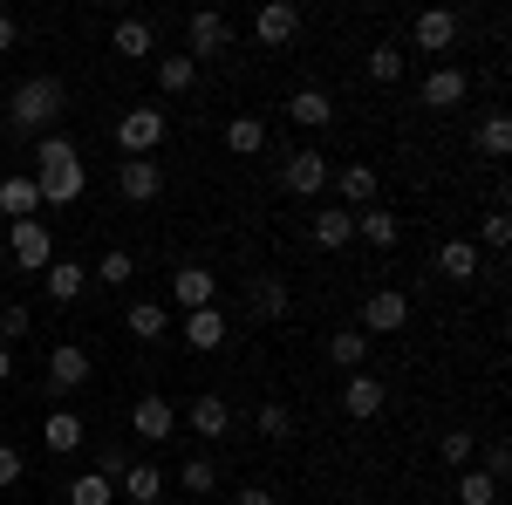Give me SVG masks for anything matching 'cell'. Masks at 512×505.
Masks as SVG:
<instances>
[{
    "mask_svg": "<svg viewBox=\"0 0 512 505\" xmlns=\"http://www.w3.org/2000/svg\"><path fill=\"white\" fill-rule=\"evenodd\" d=\"M28 178H35V192L48 198V205H76L82 185H89V171H82V151L69 144V137H55V130H48V137L35 144V171H28Z\"/></svg>",
    "mask_w": 512,
    "mask_h": 505,
    "instance_id": "1",
    "label": "cell"
},
{
    "mask_svg": "<svg viewBox=\"0 0 512 505\" xmlns=\"http://www.w3.org/2000/svg\"><path fill=\"white\" fill-rule=\"evenodd\" d=\"M62 103H69V89L55 76H28L7 96V123H14V130H55V123H62Z\"/></svg>",
    "mask_w": 512,
    "mask_h": 505,
    "instance_id": "2",
    "label": "cell"
},
{
    "mask_svg": "<svg viewBox=\"0 0 512 505\" xmlns=\"http://www.w3.org/2000/svg\"><path fill=\"white\" fill-rule=\"evenodd\" d=\"M164 137H171V117H164V103H137V110H123V117H117V144H123V157H158Z\"/></svg>",
    "mask_w": 512,
    "mask_h": 505,
    "instance_id": "3",
    "label": "cell"
},
{
    "mask_svg": "<svg viewBox=\"0 0 512 505\" xmlns=\"http://www.w3.org/2000/svg\"><path fill=\"white\" fill-rule=\"evenodd\" d=\"M7 260L21 273H48L55 267V233H48L41 219H14V226H7Z\"/></svg>",
    "mask_w": 512,
    "mask_h": 505,
    "instance_id": "4",
    "label": "cell"
},
{
    "mask_svg": "<svg viewBox=\"0 0 512 505\" xmlns=\"http://www.w3.org/2000/svg\"><path fill=\"white\" fill-rule=\"evenodd\" d=\"M226 41H233V21H226L219 7H198L192 21H185V55H192V62H212V55H226Z\"/></svg>",
    "mask_w": 512,
    "mask_h": 505,
    "instance_id": "5",
    "label": "cell"
},
{
    "mask_svg": "<svg viewBox=\"0 0 512 505\" xmlns=\"http://www.w3.org/2000/svg\"><path fill=\"white\" fill-rule=\"evenodd\" d=\"M328 178H335V171H328V157H321L315 144H308V151H287V164H280V185L294 198H321Z\"/></svg>",
    "mask_w": 512,
    "mask_h": 505,
    "instance_id": "6",
    "label": "cell"
},
{
    "mask_svg": "<svg viewBox=\"0 0 512 505\" xmlns=\"http://www.w3.org/2000/svg\"><path fill=\"white\" fill-rule=\"evenodd\" d=\"M362 335H396V328H410V294H396V287H376L369 301H362V321H355Z\"/></svg>",
    "mask_w": 512,
    "mask_h": 505,
    "instance_id": "7",
    "label": "cell"
},
{
    "mask_svg": "<svg viewBox=\"0 0 512 505\" xmlns=\"http://www.w3.org/2000/svg\"><path fill=\"white\" fill-rule=\"evenodd\" d=\"M171 301H178L185 314H192V308H219V273L198 267V260H192V267H178V273H171Z\"/></svg>",
    "mask_w": 512,
    "mask_h": 505,
    "instance_id": "8",
    "label": "cell"
},
{
    "mask_svg": "<svg viewBox=\"0 0 512 505\" xmlns=\"http://www.w3.org/2000/svg\"><path fill=\"white\" fill-rule=\"evenodd\" d=\"M383 403H390V383H383V376H369V369H355L349 383H342V410H349L355 424L383 417Z\"/></svg>",
    "mask_w": 512,
    "mask_h": 505,
    "instance_id": "9",
    "label": "cell"
},
{
    "mask_svg": "<svg viewBox=\"0 0 512 505\" xmlns=\"http://www.w3.org/2000/svg\"><path fill=\"white\" fill-rule=\"evenodd\" d=\"M117 192L130 198V205H151V198L164 192V164L158 157H123L117 164Z\"/></svg>",
    "mask_w": 512,
    "mask_h": 505,
    "instance_id": "10",
    "label": "cell"
},
{
    "mask_svg": "<svg viewBox=\"0 0 512 505\" xmlns=\"http://www.w3.org/2000/svg\"><path fill=\"white\" fill-rule=\"evenodd\" d=\"M178 335H185V349H192V355H212V349H226L233 321H226L219 308H192L185 321H178Z\"/></svg>",
    "mask_w": 512,
    "mask_h": 505,
    "instance_id": "11",
    "label": "cell"
},
{
    "mask_svg": "<svg viewBox=\"0 0 512 505\" xmlns=\"http://www.w3.org/2000/svg\"><path fill=\"white\" fill-rule=\"evenodd\" d=\"M465 96H472V76H465V69H451V62H444V69H431V76H424V89H417V103H424V110H458Z\"/></svg>",
    "mask_w": 512,
    "mask_h": 505,
    "instance_id": "12",
    "label": "cell"
},
{
    "mask_svg": "<svg viewBox=\"0 0 512 505\" xmlns=\"http://www.w3.org/2000/svg\"><path fill=\"white\" fill-rule=\"evenodd\" d=\"M458 28H465V21H458V14H451V7H424V14H417V21H410V41H417V48H424V55H444V48H451V41H458Z\"/></svg>",
    "mask_w": 512,
    "mask_h": 505,
    "instance_id": "13",
    "label": "cell"
},
{
    "mask_svg": "<svg viewBox=\"0 0 512 505\" xmlns=\"http://www.w3.org/2000/svg\"><path fill=\"white\" fill-rule=\"evenodd\" d=\"M308 239H315L321 253H342V246H355V212H349V205H321L315 219H308Z\"/></svg>",
    "mask_w": 512,
    "mask_h": 505,
    "instance_id": "14",
    "label": "cell"
},
{
    "mask_svg": "<svg viewBox=\"0 0 512 505\" xmlns=\"http://www.w3.org/2000/svg\"><path fill=\"white\" fill-rule=\"evenodd\" d=\"M89 383V349L82 342H62V349H48V389L55 396H69V389Z\"/></svg>",
    "mask_w": 512,
    "mask_h": 505,
    "instance_id": "15",
    "label": "cell"
},
{
    "mask_svg": "<svg viewBox=\"0 0 512 505\" xmlns=\"http://www.w3.org/2000/svg\"><path fill=\"white\" fill-rule=\"evenodd\" d=\"M294 35H301V7H287V0H267V7L253 14V41H267V48H287Z\"/></svg>",
    "mask_w": 512,
    "mask_h": 505,
    "instance_id": "16",
    "label": "cell"
},
{
    "mask_svg": "<svg viewBox=\"0 0 512 505\" xmlns=\"http://www.w3.org/2000/svg\"><path fill=\"white\" fill-rule=\"evenodd\" d=\"M130 430H137L144 444H164V437L178 430V410H171L158 389H151V396H137V410H130Z\"/></svg>",
    "mask_w": 512,
    "mask_h": 505,
    "instance_id": "17",
    "label": "cell"
},
{
    "mask_svg": "<svg viewBox=\"0 0 512 505\" xmlns=\"http://www.w3.org/2000/svg\"><path fill=\"white\" fill-rule=\"evenodd\" d=\"M35 205H41V192H35L28 171H0V219H7V226H14V219H35Z\"/></svg>",
    "mask_w": 512,
    "mask_h": 505,
    "instance_id": "18",
    "label": "cell"
},
{
    "mask_svg": "<svg viewBox=\"0 0 512 505\" xmlns=\"http://www.w3.org/2000/svg\"><path fill=\"white\" fill-rule=\"evenodd\" d=\"M437 273H444V280H458V287H472L478 273H485V260H478L472 239H444V246H437Z\"/></svg>",
    "mask_w": 512,
    "mask_h": 505,
    "instance_id": "19",
    "label": "cell"
},
{
    "mask_svg": "<svg viewBox=\"0 0 512 505\" xmlns=\"http://www.w3.org/2000/svg\"><path fill=\"white\" fill-rule=\"evenodd\" d=\"M246 308L260 314V321H287V280L280 273H253L246 280Z\"/></svg>",
    "mask_w": 512,
    "mask_h": 505,
    "instance_id": "20",
    "label": "cell"
},
{
    "mask_svg": "<svg viewBox=\"0 0 512 505\" xmlns=\"http://www.w3.org/2000/svg\"><path fill=\"white\" fill-rule=\"evenodd\" d=\"M185 424H192V437H226V430H233V403L205 389V396H192V410H185Z\"/></svg>",
    "mask_w": 512,
    "mask_h": 505,
    "instance_id": "21",
    "label": "cell"
},
{
    "mask_svg": "<svg viewBox=\"0 0 512 505\" xmlns=\"http://www.w3.org/2000/svg\"><path fill=\"white\" fill-rule=\"evenodd\" d=\"M41 444H48L55 458H69V451H82V444H89V424H82L76 410H55V417L41 424Z\"/></svg>",
    "mask_w": 512,
    "mask_h": 505,
    "instance_id": "22",
    "label": "cell"
},
{
    "mask_svg": "<svg viewBox=\"0 0 512 505\" xmlns=\"http://www.w3.org/2000/svg\"><path fill=\"white\" fill-rule=\"evenodd\" d=\"M123 328L151 349V342H164L171 335V314H164V301H130V314H123Z\"/></svg>",
    "mask_w": 512,
    "mask_h": 505,
    "instance_id": "23",
    "label": "cell"
},
{
    "mask_svg": "<svg viewBox=\"0 0 512 505\" xmlns=\"http://www.w3.org/2000/svg\"><path fill=\"white\" fill-rule=\"evenodd\" d=\"M110 48H117V55H130V62H144V55H158V28L130 14V21H117V28H110Z\"/></svg>",
    "mask_w": 512,
    "mask_h": 505,
    "instance_id": "24",
    "label": "cell"
},
{
    "mask_svg": "<svg viewBox=\"0 0 512 505\" xmlns=\"http://www.w3.org/2000/svg\"><path fill=\"white\" fill-rule=\"evenodd\" d=\"M287 117L301 123V130H328L335 123V103H328V89H294L287 96Z\"/></svg>",
    "mask_w": 512,
    "mask_h": 505,
    "instance_id": "25",
    "label": "cell"
},
{
    "mask_svg": "<svg viewBox=\"0 0 512 505\" xmlns=\"http://www.w3.org/2000/svg\"><path fill=\"white\" fill-rule=\"evenodd\" d=\"M328 185H342V198H349V212H369L376 205V164H342Z\"/></svg>",
    "mask_w": 512,
    "mask_h": 505,
    "instance_id": "26",
    "label": "cell"
},
{
    "mask_svg": "<svg viewBox=\"0 0 512 505\" xmlns=\"http://www.w3.org/2000/svg\"><path fill=\"white\" fill-rule=\"evenodd\" d=\"M117 499H130V505H158L164 499V471L158 465H130L117 478Z\"/></svg>",
    "mask_w": 512,
    "mask_h": 505,
    "instance_id": "27",
    "label": "cell"
},
{
    "mask_svg": "<svg viewBox=\"0 0 512 505\" xmlns=\"http://www.w3.org/2000/svg\"><path fill=\"white\" fill-rule=\"evenodd\" d=\"M355 239H369L376 253H390L396 239H403V226H396V212H383V205H369V212H355Z\"/></svg>",
    "mask_w": 512,
    "mask_h": 505,
    "instance_id": "28",
    "label": "cell"
},
{
    "mask_svg": "<svg viewBox=\"0 0 512 505\" xmlns=\"http://www.w3.org/2000/svg\"><path fill=\"white\" fill-rule=\"evenodd\" d=\"M41 280H48V294H55L62 308H69V301H82V287H89V267H82V260H62V253H55V267L41 273Z\"/></svg>",
    "mask_w": 512,
    "mask_h": 505,
    "instance_id": "29",
    "label": "cell"
},
{
    "mask_svg": "<svg viewBox=\"0 0 512 505\" xmlns=\"http://www.w3.org/2000/svg\"><path fill=\"white\" fill-rule=\"evenodd\" d=\"M328 362L355 376V369L369 362V335H362V328H335V335H328Z\"/></svg>",
    "mask_w": 512,
    "mask_h": 505,
    "instance_id": "30",
    "label": "cell"
},
{
    "mask_svg": "<svg viewBox=\"0 0 512 505\" xmlns=\"http://www.w3.org/2000/svg\"><path fill=\"white\" fill-rule=\"evenodd\" d=\"M226 151H233V157H260V151H267V123H260V117H233V123H226Z\"/></svg>",
    "mask_w": 512,
    "mask_h": 505,
    "instance_id": "31",
    "label": "cell"
},
{
    "mask_svg": "<svg viewBox=\"0 0 512 505\" xmlns=\"http://www.w3.org/2000/svg\"><path fill=\"white\" fill-rule=\"evenodd\" d=\"M192 82H198V62H192V55H158V89H164V96H185Z\"/></svg>",
    "mask_w": 512,
    "mask_h": 505,
    "instance_id": "32",
    "label": "cell"
},
{
    "mask_svg": "<svg viewBox=\"0 0 512 505\" xmlns=\"http://www.w3.org/2000/svg\"><path fill=\"white\" fill-rule=\"evenodd\" d=\"M369 82H376V89L403 82V48H396V41H376V48H369Z\"/></svg>",
    "mask_w": 512,
    "mask_h": 505,
    "instance_id": "33",
    "label": "cell"
},
{
    "mask_svg": "<svg viewBox=\"0 0 512 505\" xmlns=\"http://www.w3.org/2000/svg\"><path fill=\"white\" fill-rule=\"evenodd\" d=\"M253 430H260L267 444H287V437H294V410H287V403H260V410H253Z\"/></svg>",
    "mask_w": 512,
    "mask_h": 505,
    "instance_id": "34",
    "label": "cell"
},
{
    "mask_svg": "<svg viewBox=\"0 0 512 505\" xmlns=\"http://www.w3.org/2000/svg\"><path fill=\"white\" fill-rule=\"evenodd\" d=\"M69 505H117V485L96 478V471H82V478H69Z\"/></svg>",
    "mask_w": 512,
    "mask_h": 505,
    "instance_id": "35",
    "label": "cell"
},
{
    "mask_svg": "<svg viewBox=\"0 0 512 505\" xmlns=\"http://www.w3.org/2000/svg\"><path fill=\"white\" fill-rule=\"evenodd\" d=\"M96 280H103V287H130V280H137V260H130V246H110V253L96 260Z\"/></svg>",
    "mask_w": 512,
    "mask_h": 505,
    "instance_id": "36",
    "label": "cell"
},
{
    "mask_svg": "<svg viewBox=\"0 0 512 505\" xmlns=\"http://www.w3.org/2000/svg\"><path fill=\"white\" fill-rule=\"evenodd\" d=\"M28 335H35V314L21 308V301H7V308H0V349H14V342H28Z\"/></svg>",
    "mask_w": 512,
    "mask_h": 505,
    "instance_id": "37",
    "label": "cell"
},
{
    "mask_svg": "<svg viewBox=\"0 0 512 505\" xmlns=\"http://www.w3.org/2000/svg\"><path fill=\"white\" fill-rule=\"evenodd\" d=\"M458 505H499V485H492V478H485V471H458Z\"/></svg>",
    "mask_w": 512,
    "mask_h": 505,
    "instance_id": "38",
    "label": "cell"
},
{
    "mask_svg": "<svg viewBox=\"0 0 512 505\" xmlns=\"http://www.w3.org/2000/svg\"><path fill=\"white\" fill-rule=\"evenodd\" d=\"M472 444H478L472 430H444V437H437V458H444V465H458V471H465V465H472Z\"/></svg>",
    "mask_w": 512,
    "mask_h": 505,
    "instance_id": "39",
    "label": "cell"
},
{
    "mask_svg": "<svg viewBox=\"0 0 512 505\" xmlns=\"http://www.w3.org/2000/svg\"><path fill=\"white\" fill-rule=\"evenodd\" d=\"M478 151H485V157H506L512 151V123L506 117H485V123H478Z\"/></svg>",
    "mask_w": 512,
    "mask_h": 505,
    "instance_id": "40",
    "label": "cell"
},
{
    "mask_svg": "<svg viewBox=\"0 0 512 505\" xmlns=\"http://www.w3.org/2000/svg\"><path fill=\"white\" fill-rule=\"evenodd\" d=\"M178 485H185V492H198V499H205V492H212V485H219V471H212V458H185V471H178Z\"/></svg>",
    "mask_w": 512,
    "mask_h": 505,
    "instance_id": "41",
    "label": "cell"
},
{
    "mask_svg": "<svg viewBox=\"0 0 512 505\" xmlns=\"http://www.w3.org/2000/svg\"><path fill=\"white\" fill-rule=\"evenodd\" d=\"M123 471H130V451H123V444H103V451H96V478H110V485H117Z\"/></svg>",
    "mask_w": 512,
    "mask_h": 505,
    "instance_id": "42",
    "label": "cell"
},
{
    "mask_svg": "<svg viewBox=\"0 0 512 505\" xmlns=\"http://www.w3.org/2000/svg\"><path fill=\"white\" fill-rule=\"evenodd\" d=\"M478 471H485L492 485H506V471H512V451H506V444H499V437L485 444V465H478Z\"/></svg>",
    "mask_w": 512,
    "mask_h": 505,
    "instance_id": "43",
    "label": "cell"
},
{
    "mask_svg": "<svg viewBox=\"0 0 512 505\" xmlns=\"http://www.w3.org/2000/svg\"><path fill=\"white\" fill-rule=\"evenodd\" d=\"M21 471H28V458H21L14 444H0V492H7V485H21Z\"/></svg>",
    "mask_w": 512,
    "mask_h": 505,
    "instance_id": "44",
    "label": "cell"
},
{
    "mask_svg": "<svg viewBox=\"0 0 512 505\" xmlns=\"http://www.w3.org/2000/svg\"><path fill=\"white\" fill-rule=\"evenodd\" d=\"M485 246H512V219H506V205H499V212H485Z\"/></svg>",
    "mask_w": 512,
    "mask_h": 505,
    "instance_id": "45",
    "label": "cell"
},
{
    "mask_svg": "<svg viewBox=\"0 0 512 505\" xmlns=\"http://www.w3.org/2000/svg\"><path fill=\"white\" fill-rule=\"evenodd\" d=\"M233 505H280L267 485H246V492H233Z\"/></svg>",
    "mask_w": 512,
    "mask_h": 505,
    "instance_id": "46",
    "label": "cell"
},
{
    "mask_svg": "<svg viewBox=\"0 0 512 505\" xmlns=\"http://www.w3.org/2000/svg\"><path fill=\"white\" fill-rule=\"evenodd\" d=\"M14 41H21V28H14V14H0V55H7Z\"/></svg>",
    "mask_w": 512,
    "mask_h": 505,
    "instance_id": "47",
    "label": "cell"
},
{
    "mask_svg": "<svg viewBox=\"0 0 512 505\" xmlns=\"http://www.w3.org/2000/svg\"><path fill=\"white\" fill-rule=\"evenodd\" d=\"M7 376H14V349H0V383H7Z\"/></svg>",
    "mask_w": 512,
    "mask_h": 505,
    "instance_id": "48",
    "label": "cell"
}]
</instances>
